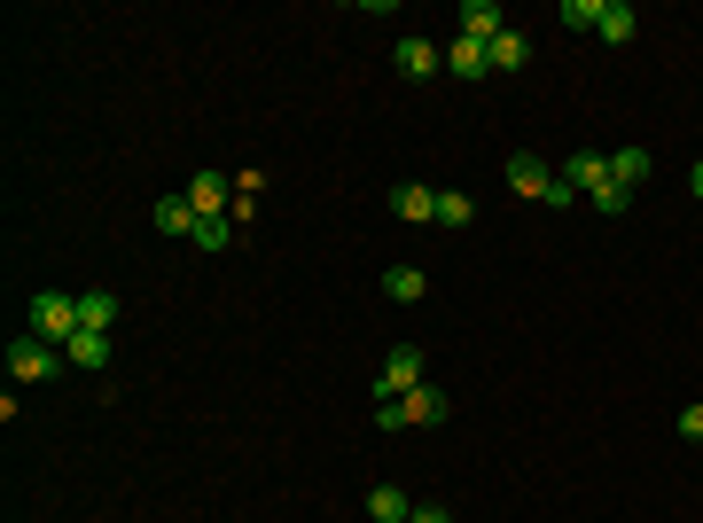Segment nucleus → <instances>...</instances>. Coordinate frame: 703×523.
<instances>
[{"mask_svg": "<svg viewBox=\"0 0 703 523\" xmlns=\"http://www.w3.org/2000/svg\"><path fill=\"white\" fill-rule=\"evenodd\" d=\"M24 336H40V344H55V352H63V344L78 336V297L71 290H32V328Z\"/></svg>", "mask_w": 703, "mask_h": 523, "instance_id": "obj_1", "label": "nucleus"}, {"mask_svg": "<svg viewBox=\"0 0 703 523\" xmlns=\"http://www.w3.org/2000/svg\"><path fill=\"white\" fill-rule=\"evenodd\" d=\"M71 360L55 352V344H40V336H9V383H55Z\"/></svg>", "mask_w": 703, "mask_h": 523, "instance_id": "obj_2", "label": "nucleus"}, {"mask_svg": "<svg viewBox=\"0 0 703 523\" xmlns=\"http://www.w3.org/2000/svg\"><path fill=\"white\" fill-rule=\"evenodd\" d=\"M407 422H446V391L422 383V391H407V399H383V406H376V429H407Z\"/></svg>", "mask_w": 703, "mask_h": 523, "instance_id": "obj_3", "label": "nucleus"}, {"mask_svg": "<svg viewBox=\"0 0 703 523\" xmlns=\"http://www.w3.org/2000/svg\"><path fill=\"white\" fill-rule=\"evenodd\" d=\"M407 391H422V344H399L376 368V399H407Z\"/></svg>", "mask_w": 703, "mask_h": 523, "instance_id": "obj_4", "label": "nucleus"}, {"mask_svg": "<svg viewBox=\"0 0 703 523\" xmlns=\"http://www.w3.org/2000/svg\"><path fill=\"white\" fill-rule=\"evenodd\" d=\"M555 181H563V172H548L540 156H508V188H516V196L548 204V196H555Z\"/></svg>", "mask_w": 703, "mask_h": 523, "instance_id": "obj_5", "label": "nucleus"}, {"mask_svg": "<svg viewBox=\"0 0 703 523\" xmlns=\"http://www.w3.org/2000/svg\"><path fill=\"white\" fill-rule=\"evenodd\" d=\"M454 32H462V40H477V47H493V40L508 32V17L493 9V0H462V17H454Z\"/></svg>", "mask_w": 703, "mask_h": 523, "instance_id": "obj_6", "label": "nucleus"}, {"mask_svg": "<svg viewBox=\"0 0 703 523\" xmlns=\"http://www.w3.org/2000/svg\"><path fill=\"white\" fill-rule=\"evenodd\" d=\"M63 360H71L78 375H95V368H110V328H78V336L63 344Z\"/></svg>", "mask_w": 703, "mask_h": 523, "instance_id": "obj_7", "label": "nucleus"}, {"mask_svg": "<svg viewBox=\"0 0 703 523\" xmlns=\"http://www.w3.org/2000/svg\"><path fill=\"white\" fill-rule=\"evenodd\" d=\"M391 211H399L407 227H422V219H437V188H422V181H407V188L391 196Z\"/></svg>", "mask_w": 703, "mask_h": 523, "instance_id": "obj_8", "label": "nucleus"}, {"mask_svg": "<svg viewBox=\"0 0 703 523\" xmlns=\"http://www.w3.org/2000/svg\"><path fill=\"white\" fill-rule=\"evenodd\" d=\"M563 181H571L578 196H602V188H609V156H571V164H563Z\"/></svg>", "mask_w": 703, "mask_h": 523, "instance_id": "obj_9", "label": "nucleus"}, {"mask_svg": "<svg viewBox=\"0 0 703 523\" xmlns=\"http://www.w3.org/2000/svg\"><path fill=\"white\" fill-rule=\"evenodd\" d=\"M78 328H118V290H78Z\"/></svg>", "mask_w": 703, "mask_h": 523, "instance_id": "obj_10", "label": "nucleus"}, {"mask_svg": "<svg viewBox=\"0 0 703 523\" xmlns=\"http://www.w3.org/2000/svg\"><path fill=\"white\" fill-rule=\"evenodd\" d=\"M594 32H602V40H609V47H626V40H634V32H641V17H634V9H626V0H602V24H594Z\"/></svg>", "mask_w": 703, "mask_h": 523, "instance_id": "obj_11", "label": "nucleus"}, {"mask_svg": "<svg viewBox=\"0 0 703 523\" xmlns=\"http://www.w3.org/2000/svg\"><path fill=\"white\" fill-rule=\"evenodd\" d=\"M446 70H454V78H485V70H493V55H485L477 40H462V32H454V47H446Z\"/></svg>", "mask_w": 703, "mask_h": 523, "instance_id": "obj_12", "label": "nucleus"}, {"mask_svg": "<svg viewBox=\"0 0 703 523\" xmlns=\"http://www.w3.org/2000/svg\"><path fill=\"white\" fill-rule=\"evenodd\" d=\"M422 290H430L422 266H391V274H383V297H391V305H422Z\"/></svg>", "mask_w": 703, "mask_h": 523, "instance_id": "obj_13", "label": "nucleus"}, {"mask_svg": "<svg viewBox=\"0 0 703 523\" xmlns=\"http://www.w3.org/2000/svg\"><path fill=\"white\" fill-rule=\"evenodd\" d=\"M609 181H618V188L634 196V188L649 181V149H618V156H609Z\"/></svg>", "mask_w": 703, "mask_h": 523, "instance_id": "obj_14", "label": "nucleus"}, {"mask_svg": "<svg viewBox=\"0 0 703 523\" xmlns=\"http://www.w3.org/2000/svg\"><path fill=\"white\" fill-rule=\"evenodd\" d=\"M437 63H446V55H437V47H430V40H414V32H407V40H399V70H407V78H430V70H437Z\"/></svg>", "mask_w": 703, "mask_h": 523, "instance_id": "obj_15", "label": "nucleus"}, {"mask_svg": "<svg viewBox=\"0 0 703 523\" xmlns=\"http://www.w3.org/2000/svg\"><path fill=\"white\" fill-rule=\"evenodd\" d=\"M368 515H376V523H407V515H414V500H407L399 484H376V492H368Z\"/></svg>", "mask_w": 703, "mask_h": 523, "instance_id": "obj_16", "label": "nucleus"}, {"mask_svg": "<svg viewBox=\"0 0 703 523\" xmlns=\"http://www.w3.org/2000/svg\"><path fill=\"white\" fill-rule=\"evenodd\" d=\"M485 55H493V70H523V63H532V40H523V32H500Z\"/></svg>", "mask_w": 703, "mask_h": 523, "instance_id": "obj_17", "label": "nucleus"}, {"mask_svg": "<svg viewBox=\"0 0 703 523\" xmlns=\"http://www.w3.org/2000/svg\"><path fill=\"white\" fill-rule=\"evenodd\" d=\"M156 227H164V235H196V204H188V196H164V204H156Z\"/></svg>", "mask_w": 703, "mask_h": 523, "instance_id": "obj_18", "label": "nucleus"}, {"mask_svg": "<svg viewBox=\"0 0 703 523\" xmlns=\"http://www.w3.org/2000/svg\"><path fill=\"white\" fill-rule=\"evenodd\" d=\"M469 219H477V204L462 188H437V227H469Z\"/></svg>", "mask_w": 703, "mask_h": 523, "instance_id": "obj_19", "label": "nucleus"}, {"mask_svg": "<svg viewBox=\"0 0 703 523\" xmlns=\"http://www.w3.org/2000/svg\"><path fill=\"white\" fill-rule=\"evenodd\" d=\"M188 242H196V250H227V242H235V219H196Z\"/></svg>", "mask_w": 703, "mask_h": 523, "instance_id": "obj_20", "label": "nucleus"}, {"mask_svg": "<svg viewBox=\"0 0 703 523\" xmlns=\"http://www.w3.org/2000/svg\"><path fill=\"white\" fill-rule=\"evenodd\" d=\"M563 24H571V32H594V24H602V0H563Z\"/></svg>", "mask_w": 703, "mask_h": 523, "instance_id": "obj_21", "label": "nucleus"}, {"mask_svg": "<svg viewBox=\"0 0 703 523\" xmlns=\"http://www.w3.org/2000/svg\"><path fill=\"white\" fill-rule=\"evenodd\" d=\"M586 204H594V211H634V196H626V188H618V181H609V188H602V196H586Z\"/></svg>", "mask_w": 703, "mask_h": 523, "instance_id": "obj_22", "label": "nucleus"}, {"mask_svg": "<svg viewBox=\"0 0 703 523\" xmlns=\"http://www.w3.org/2000/svg\"><path fill=\"white\" fill-rule=\"evenodd\" d=\"M680 438H703V406H680Z\"/></svg>", "mask_w": 703, "mask_h": 523, "instance_id": "obj_23", "label": "nucleus"}, {"mask_svg": "<svg viewBox=\"0 0 703 523\" xmlns=\"http://www.w3.org/2000/svg\"><path fill=\"white\" fill-rule=\"evenodd\" d=\"M414 523H454V515L446 508H414Z\"/></svg>", "mask_w": 703, "mask_h": 523, "instance_id": "obj_24", "label": "nucleus"}, {"mask_svg": "<svg viewBox=\"0 0 703 523\" xmlns=\"http://www.w3.org/2000/svg\"><path fill=\"white\" fill-rule=\"evenodd\" d=\"M688 181H695V196H703V156H695V172H688Z\"/></svg>", "mask_w": 703, "mask_h": 523, "instance_id": "obj_25", "label": "nucleus"}, {"mask_svg": "<svg viewBox=\"0 0 703 523\" xmlns=\"http://www.w3.org/2000/svg\"><path fill=\"white\" fill-rule=\"evenodd\" d=\"M407 523H414V515H407Z\"/></svg>", "mask_w": 703, "mask_h": 523, "instance_id": "obj_26", "label": "nucleus"}]
</instances>
